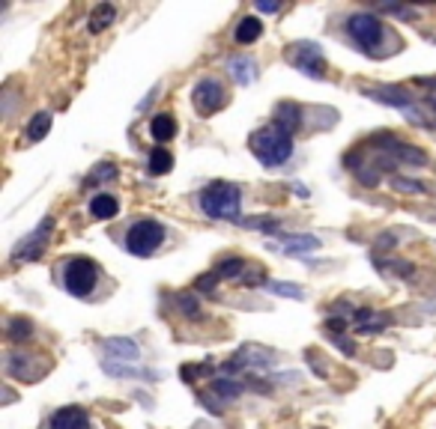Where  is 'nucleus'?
Wrapping results in <instances>:
<instances>
[{
	"mask_svg": "<svg viewBox=\"0 0 436 429\" xmlns=\"http://www.w3.org/2000/svg\"><path fill=\"white\" fill-rule=\"evenodd\" d=\"M192 102H194V108L201 110V113H216V110H221V108H224V102H228V96H224V87H221V81H216V78H204L201 84L194 87Z\"/></svg>",
	"mask_w": 436,
	"mask_h": 429,
	"instance_id": "nucleus-8",
	"label": "nucleus"
},
{
	"mask_svg": "<svg viewBox=\"0 0 436 429\" xmlns=\"http://www.w3.org/2000/svg\"><path fill=\"white\" fill-rule=\"evenodd\" d=\"M117 200L111 197V194H96L93 200H90V214L96 221H108V218H114L117 214Z\"/></svg>",
	"mask_w": 436,
	"mask_h": 429,
	"instance_id": "nucleus-15",
	"label": "nucleus"
},
{
	"mask_svg": "<svg viewBox=\"0 0 436 429\" xmlns=\"http://www.w3.org/2000/svg\"><path fill=\"white\" fill-rule=\"evenodd\" d=\"M245 266H248L245 260L230 257V260H224V262H221L216 274H218V277H239V274H245Z\"/></svg>",
	"mask_w": 436,
	"mask_h": 429,
	"instance_id": "nucleus-20",
	"label": "nucleus"
},
{
	"mask_svg": "<svg viewBox=\"0 0 436 429\" xmlns=\"http://www.w3.org/2000/svg\"><path fill=\"white\" fill-rule=\"evenodd\" d=\"M170 167H173V155L168 153L165 146H156L153 153H149V173L161 176V173H168Z\"/></svg>",
	"mask_w": 436,
	"mask_h": 429,
	"instance_id": "nucleus-18",
	"label": "nucleus"
},
{
	"mask_svg": "<svg viewBox=\"0 0 436 429\" xmlns=\"http://www.w3.org/2000/svg\"><path fill=\"white\" fill-rule=\"evenodd\" d=\"M272 125H275V129H281V132H287V134L293 137V132L299 129V125H302V110H299L293 102H281V105L275 108Z\"/></svg>",
	"mask_w": 436,
	"mask_h": 429,
	"instance_id": "nucleus-11",
	"label": "nucleus"
},
{
	"mask_svg": "<svg viewBox=\"0 0 436 429\" xmlns=\"http://www.w3.org/2000/svg\"><path fill=\"white\" fill-rule=\"evenodd\" d=\"M114 15H117V9L111 6V4H102V6H96L93 9V15H90V30L93 33H102L108 24H114Z\"/></svg>",
	"mask_w": 436,
	"mask_h": 429,
	"instance_id": "nucleus-17",
	"label": "nucleus"
},
{
	"mask_svg": "<svg viewBox=\"0 0 436 429\" xmlns=\"http://www.w3.org/2000/svg\"><path fill=\"white\" fill-rule=\"evenodd\" d=\"M347 33H350V39L362 48L365 54H373V48H380V42H382V24L377 15H370V12H356V15H350Z\"/></svg>",
	"mask_w": 436,
	"mask_h": 429,
	"instance_id": "nucleus-5",
	"label": "nucleus"
},
{
	"mask_svg": "<svg viewBox=\"0 0 436 429\" xmlns=\"http://www.w3.org/2000/svg\"><path fill=\"white\" fill-rule=\"evenodd\" d=\"M251 153L263 167H281L293 155V137L269 122L266 129L251 134Z\"/></svg>",
	"mask_w": 436,
	"mask_h": 429,
	"instance_id": "nucleus-2",
	"label": "nucleus"
},
{
	"mask_svg": "<svg viewBox=\"0 0 436 429\" xmlns=\"http://www.w3.org/2000/svg\"><path fill=\"white\" fill-rule=\"evenodd\" d=\"M228 69H230V75L239 84H251L254 78H257V63L251 60V57H230V63H228Z\"/></svg>",
	"mask_w": 436,
	"mask_h": 429,
	"instance_id": "nucleus-14",
	"label": "nucleus"
},
{
	"mask_svg": "<svg viewBox=\"0 0 436 429\" xmlns=\"http://www.w3.org/2000/svg\"><path fill=\"white\" fill-rule=\"evenodd\" d=\"M48 429H90V418H87V411L72 406V409H60L51 423H48Z\"/></svg>",
	"mask_w": 436,
	"mask_h": 429,
	"instance_id": "nucleus-10",
	"label": "nucleus"
},
{
	"mask_svg": "<svg viewBox=\"0 0 436 429\" xmlns=\"http://www.w3.org/2000/svg\"><path fill=\"white\" fill-rule=\"evenodd\" d=\"M165 242V226L158 221H138L126 233V248L135 257H153Z\"/></svg>",
	"mask_w": 436,
	"mask_h": 429,
	"instance_id": "nucleus-4",
	"label": "nucleus"
},
{
	"mask_svg": "<svg viewBox=\"0 0 436 429\" xmlns=\"http://www.w3.org/2000/svg\"><path fill=\"white\" fill-rule=\"evenodd\" d=\"M257 12H278L275 4H257Z\"/></svg>",
	"mask_w": 436,
	"mask_h": 429,
	"instance_id": "nucleus-25",
	"label": "nucleus"
},
{
	"mask_svg": "<svg viewBox=\"0 0 436 429\" xmlns=\"http://www.w3.org/2000/svg\"><path fill=\"white\" fill-rule=\"evenodd\" d=\"M48 129H51V113H36V117L30 120V125H27V141L30 143H36V141H42V137L48 134Z\"/></svg>",
	"mask_w": 436,
	"mask_h": 429,
	"instance_id": "nucleus-19",
	"label": "nucleus"
},
{
	"mask_svg": "<svg viewBox=\"0 0 436 429\" xmlns=\"http://www.w3.org/2000/svg\"><path fill=\"white\" fill-rule=\"evenodd\" d=\"M260 33H263V24H260L257 18H242L239 27H236V42L239 45H251L260 39Z\"/></svg>",
	"mask_w": 436,
	"mask_h": 429,
	"instance_id": "nucleus-16",
	"label": "nucleus"
},
{
	"mask_svg": "<svg viewBox=\"0 0 436 429\" xmlns=\"http://www.w3.org/2000/svg\"><path fill=\"white\" fill-rule=\"evenodd\" d=\"M99 283V266L87 257H69L63 260V289L75 298L90 295Z\"/></svg>",
	"mask_w": 436,
	"mask_h": 429,
	"instance_id": "nucleus-3",
	"label": "nucleus"
},
{
	"mask_svg": "<svg viewBox=\"0 0 436 429\" xmlns=\"http://www.w3.org/2000/svg\"><path fill=\"white\" fill-rule=\"evenodd\" d=\"M108 179H117V167H114V164H99V170H93L87 182H108Z\"/></svg>",
	"mask_w": 436,
	"mask_h": 429,
	"instance_id": "nucleus-23",
	"label": "nucleus"
},
{
	"mask_svg": "<svg viewBox=\"0 0 436 429\" xmlns=\"http://www.w3.org/2000/svg\"><path fill=\"white\" fill-rule=\"evenodd\" d=\"M204 214L213 221H242L239 212H242V188L233 185V182H209L201 197H197Z\"/></svg>",
	"mask_w": 436,
	"mask_h": 429,
	"instance_id": "nucleus-1",
	"label": "nucleus"
},
{
	"mask_svg": "<svg viewBox=\"0 0 436 429\" xmlns=\"http://www.w3.org/2000/svg\"><path fill=\"white\" fill-rule=\"evenodd\" d=\"M266 293H275V295H290V298H302V289H296V283H275V281H266L263 283Z\"/></svg>",
	"mask_w": 436,
	"mask_h": 429,
	"instance_id": "nucleus-21",
	"label": "nucleus"
},
{
	"mask_svg": "<svg viewBox=\"0 0 436 429\" xmlns=\"http://www.w3.org/2000/svg\"><path fill=\"white\" fill-rule=\"evenodd\" d=\"M290 63L302 75H308V78H323V72H326L323 48L317 42H296L290 48Z\"/></svg>",
	"mask_w": 436,
	"mask_h": 429,
	"instance_id": "nucleus-7",
	"label": "nucleus"
},
{
	"mask_svg": "<svg viewBox=\"0 0 436 429\" xmlns=\"http://www.w3.org/2000/svg\"><path fill=\"white\" fill-rule=\"evenodd\" d=\"M317 248H320L317 236H284V242L278 245V250H284V254H311Z\"/></svg>",
	"mask_w": 436,
	"mask_h": 429,
	"instance_id": "nucleus-13",
	"label": "nucleus"
},
{
	"mask_svg": "<svg viewBox=\"0 0 436 429\" xmlns=\"http://www.w3.org/2000/svg\"><path fill=\"white\" fill-rule=\"evenodd\" d=\"M141 358V349L129 337H114L105 340V361H120V364H135Z\"/></svg>",
	"mask_w": 436,
	"mask_h": 429,
	"instance_id": "nucleus-9",
	"label": "nucleus"
},
{
	"mask_svg": "<svg viewBox=\"0 0 436 429\" xmlns=\"http://www.w3.org/2000/svg\"><path fill=\"white\" fill-rule=\"evenodd\" d=\"M394 188H397V191H404V194H421V191H425L418 182H406V179H394Z\"/></svg>",
	"mask_w": 436,
	"mask_h": 429,
	"instance_id": "nucleus-24",
	"label": "nucleus"
},
{
	"mask_svg": "<svg viewBox=\"0 0 436 429\" xmlns=\"http://www.w3.org/2000/svg\"><path fill=\"white\" fill-rule=\"evenodd\" d=\"M149 134H153V141H158V143L170 141V137L177 134V120H173L170 113H156V117L149 120Z\"/></svg>",
	"mask_w": 436,
	"mask_h": 429,
	"instance_id": "nucleus-12",
	"label": "nucleus"
},
{
	"mask_svg": "<svg viewBox=\"0 0 436 429\" xmlns=\"http://www.w3.org/2000/svg\"><path fill=\"white\" fill-rule=\"evenodd\" d=\"M30 331H33V328H30V322H27V319H12V322H9V337L15 340V343H21V340H27V337H30Z\"/></svg>",
	"mask_w": 436,
	"mask_h": 429,
	"instance_id": "nucleus-22",
	"label": "nucleus"
},
{
	"mask_svg": "<svg viewBox=\"0 0 436 429\" xmlns=\"http://www.w3.org/2000/svg\"><path fill=\"white\" fill-rule=\"evenodd\" d=\"M51 226H54V221L45 218L33 233L24 236L21 242L15 245V250H12V262H33V260H39V257L45 254V248H48V236H51Z\"/></svg>",
	"mask_w": 436,
	"mask_h": 429,
	"instance_id": "nucleus-6",
	"label": "nucleus"
}]
</instances>
